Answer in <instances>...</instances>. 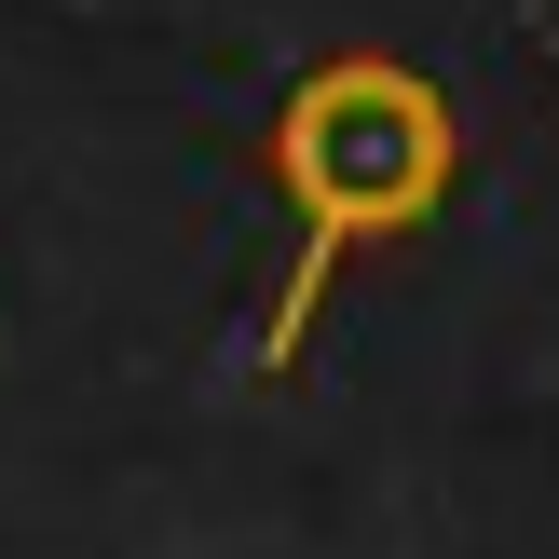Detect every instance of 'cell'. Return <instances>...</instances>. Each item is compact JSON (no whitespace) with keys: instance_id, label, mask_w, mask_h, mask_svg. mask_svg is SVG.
I'll return each instance as SVG.
<instances>
[{"instance_id":"cell-1","label":"cell","mask_w":559,"mask_h":559,"mask_svg":"<svg viewBox=\"0 0 559 559\" xmlns=\"http://www.w3.org/2000/svg\"><path fill=\"white\" fill-rule=\"evenodd\" d=\"M260 178L287 205V273H273L246 355H260V382H287L300 342H314V314H328V287L355 260H382V246L437 233V205L464 191V109H451L437 69H409L382 41L300 55L273 123H260Z\"/></svg>"}]
</instances>
